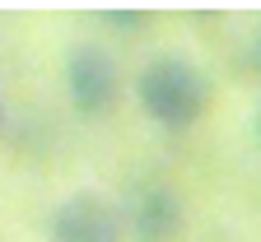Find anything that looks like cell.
Listing matches in <instances>:
<instances>
[{
    "label": "cell",
    "instance_id": "obj_1",
    "mask_svg": "<svg viewBox=\"0 0 261 242\" xmlns=\"http://www.w3.org/2000/svg\"><path fill=\"white\" fill-rule=\"evenodd\" d=\"M136 102L145 107V117L159 121L163 130H191L210 112L215 84H210V75L191 56L163 51V56L145 61V70L136 75Z\"/></svg>",
    "mask_w": 261,
    "mask_h": 242
},
{
    "label": "cell",
    "instance_id": "obj_2",
    "mask_svg": "<svg viewBox=\"0 0 261 242\" xmlns=\"http://www.w3.org/2000/svg\"><path fill=\"white\" fill-rule=\"evenodd\" d=\"M65 93L80 117H108L121 98V65L108 47L80 42L65 56Z\"/></svg>",
    "mask_w": 261,
    "mask_h": 242
},
{
    "label": "cell",
    "instance_id": "obj_3",
    "mask_svg": "<svg viewBox=\"0 0 261 242\" xmlns=\"http://www.w3.org/2000/svg\"><path fill=\"white\" fill-rule=\"evenodd\" d=\"M47 237L51 242H126V210L103 191H75L51 210Z\"/></svg>",
    "mask_w": 261,
    "mask_h": 242
},
{
    "label": "cell",
    "instance_id": "obj_4",
    "mask_svg": "<svg viewBox=\"0 0 261 242\" xmlns=\"http://www.w3.org/2000/svg\"><path fill=\"white\" fill-rule=\"evenodd\" d=\"M130 237L136 242H177L187 228V210H182V196L173 186H145L126 210Z\"/></svg>",
    "mask_w": 261,
    "mask_h": 242
},
{
    "label": "cell",
    "instance_id": "obj_5",
    "mask_svg": "<svg viewBox=\"0 0 261 242\" xmlns=\"http://www.w3.org/2000/svg\"><path fill=\"white\" fill-rule=\"evenodd\" d=\"M103 23H112L117 33H145L154 23L149 10H103Z\"/></svg>",
    "mask_w": 261,
    "mask_h": 242
},
{
    "label": "cell",
    "instance_id": "obj_6",
    "mask_svg": "<svg viewBox=\"0 0 261 242\" xmlns=\"http://www.w3.org/2000/svg\"><path fill=\"white\" fill-rule=\"evenodd\" d=\"M252 130H256V140H261V102H256V117H252Z\"/></svg>",
    "mask_w": 261,
    "mask_h": 242
},
{
    "label": "cell",
    "instance_id": "obj_7",
    "mask_svg": "<svg viewBox=\"0 0 261 242\" xmlns=\"http://www.w3.org/2000/svg\"><path fill=\"white\" fill-rule=\"evenodd\" d=\"M0 126H5V93H0Z\"/></svg>",
    "mask_w": 261,
    "mask_h": 242
},
{
    "label": "cell",
    "instance_id": "obj_8",
    "mask_svg": "<svg viewBox=\"0 0 261 242\" xmlns=\"http://www.w3.org/2000/svg\"><path fill=\"white\" fill-rule=\"evenodd\" d=\"M256 56H261V47H256Z\"/></svg>",
    "mask_w": 261,
    "mask_h": 242
}]
</instances>
